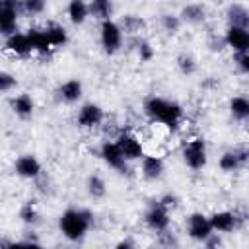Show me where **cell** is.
<instances>
[{
    "instance_id": "1",
    "label": "cell",
    "mask_w": 249,
    "mask_h": 249,
    "mask_svg": "<svg viewBox=\"0 0 249 249\" xmlns=\"http://www.w3.org/2000/svg\"><path fill=\"white\" fill-rule=\"evenodd\" d=\"M144 113L150 121L160 123L171 130H175L183 121V107L177 101H171L160 95H152L144 101Z\"/></svg>"
},
{
    "instance_id": "2",
    "label": "cell",
    "mask_w": 249,
    "mask_h": 249,
    "mask_svg": "<svg viewBox=\"0 0 249 249\" xmlns=\"http://www.w3.org/2000/svg\"><path fill=\"white\" fill-rule=\"evenodd\" d=\"M93 222V216L86 208H66L58 218V230L64 239L78 243L86 237Z\"/></svg>"
},
{
    "instance_id": "3",
    "label": "cell",
    "mask_w": 249,
    "mask_h": 249,
    "mask_svg": "<svg viewBox=\"0 0 249 249\" xmlns=\"http://www.w3.org/2000/svg\"><path fill=\"white\" fill-rule=\"evenodd\" d=\"M181 156H183L185 165L189 169H193V171H200L202 167H206V163H208V150H206L204 138L196 136V138L187 140L183 144Z\"/></svg>"
},
{
    "instance_id": "4",
    "label": "cell",
    "mask_w": 249,
    "mask_h": 249,
    "mask_svg": "<svg viewBox=\"0 0 249 249\" xmlns=\"http://www.w3.org/2000/svg\"><path fill=\"white\" fill-rule=\"evenodd\" d=\"M123 27L115 19H105L99 23V43L107 54H115L123 47Z\"/></svg>"
},
{
    "instance_id": "5",
    "label": "cell",
    "mask_w": 249,
    "mask_h": 249,
    "mask_svg": "<svg viewBox=\"0 0 249 249\" xmlns=\"http://www.w3.org/2000/svg\"><path fill=\"white\" fill-rule=\"evenodd\" d=\"M113 140L117 142V146L123 152V156H124L126 161H138V160H142L146 156L144 154L142 140L134 132H130V130H121Z\"/></svg>"
},
{
    "instance_id": "6",
    "label": "cell",
    "mask_w": 249,
    "mask_h": 249,
    "mask_svg": "<svg viewBox=\"0 0 249 249\" xmlns=\"http://www.w3.org/2000/svg\"><path fill=\"white\" fill-rule=\"evenodd\" d=\"M21 12V4L14 2V0H2L0 2V31L6 37L18 33V18Z\"/></svg>"
},
{
    "instance_id": "7",
    "label": "cell",
    "mask_w": 249,
    "mask_h": 249,
    "mask_svg": "<svg viewBox=\"0 0 249 249\" xmlns=\"http://www.w3.org/2000/svg\"><path fill=\"white\" fill-rule=\"evenodd\" d=\"M187 235L193 239V241H198V243H204L212 233V224H210V218L202 212H193L189 218H187Z\"/></svg>"
},
{
    "instance_id": "8",
    "label": "cell",
    "mask_w": 249,
    "mask_h": 249,
    "mask_svg": "<svg viewBox=\"0 0 249 249\" xmlns=\"http://www.w3.org/2000/svg\"><path fill=\"white\" fill-rule=\"evenodd\" d=\"M99 158L103 160V163L119 173H124L126 167H128V161L124 160L123 152L119 150L117 142L115 140H105L101 146H99Z\"/></svg>"
},
{
    "instance_id": "9",
    "label": "cell",
    "mask_w": 249,
    "mask_h": 249,
    "mask_svg": "<svg viewBox=\"0 0 249 249\" xmlns=\"http://www.w3.org/2000/svg\"><path fill=\"white\" fill-rule=\"evenodd\" d=\"M144 224H146L152 231H156V233L165 231V230L169 228V210H167L160 200H156V202L150 204V208L146 210V214H144Z\"/></svg>"
},
{
    "instance_id": "10",
    "label": "cell",
    "mask_w": 249,
    "mask_h": 249,
    "mask_svg": "<svg viewBox=\"0 0 249 249\" xmlns=\"http://www.w3.org/2000/svg\"><path fill=\"white\" fill-rule=\"evenodd\" d=\"M103 109L93 103V101H88V103H82L80 109H78V115H76V123L80 128H97L101 123H103Z\"/></svg>"
},
{
    "instance_id": "11",
    "label": "cell",
    "mask_w": 249,
    "mask_h": 249,
    "mask_svg": "<svg viewBox=\"0 0 249 249\" xmlns=\"http://www.w3.org/2000/svg\"><path fill=\"white\" fill-rule=\"evenodd\" d=\"M224 43H226V47H230L235 54H245V53H249V29L228 25L226 31H224Z\"/></svg>"
},
{
    "instance_id": "12",
    "label": "cell",
    "mask_w": 249,
    "mask_h": 249,
    "mask_svg": "<svg viewBox=\"0 0 249 249\" xmlns=\"http://www.w3.org/2000/svg\"><path fill=\"white\" fill-rule=\"evenodd\" d=\"M14 171L21 179H37L41 175L43 167H41V161L33 154H21L14 161Z\"/></svg>"
},
{
    "instance_id": "13",
    "label": "cell",
    "mask_w": 249,
    "mask_h": 249,
    "mask_svg": "<svg viewBox=\"0 0 249 249\" xmlns=\"http://www.w3.org/2000/svg\"><path fill=\"white\" fill-rule=\"evenodd\" d=\"M214 233H230L237 228V216L231 210H218L208 216Z\"/></svg>"
},
{
    "instance_id": "14",
    "label": "cell",
    "mask_w": 249,
    "mask_h": 249,
    "mask_svg": "<svg viewBox=\"0 0 249 249\" xmlns=\"http://www.w3.org/2000/svg\"><path fill=\"white\" fill-rule=\"evenodd\" d=\"M4 49L16 56H27L29 53H33L31 49V43H29V37L25 31H18L10 37L4 39Z\"/></svg>"
},
{
    "instance_id": "15",
    "label": "cell",
    "mask_w": 249,
    "mask_h": 249,
    "mask_svg": "<svg viewBox=\"0 0 249 249\" xmlns=\"http://www.w3.org/2000/svg\"><path fill=\"white\" fill-rule=\"evenodd\" d=\"M140 171H142V177L144 179L158 181L163 175V171H165V163H163V160L160 156L150 154V156H144L140 160Z\"/></svg>"
},
{
    "instance_id": "16",
    "label": "cell",
    "mask_w": 249,
    "mask_h": 249,
    "mask_svg": "<svg viewBox=\"0 0 249 249\" xmlns=\"http://www.w3.org/2000/svg\"><path fill=\"white\" fill-rule=\"evenodd\" d=\"M82 95H84V84L78 78H70V80L62 82L58 88V97L68 105L78 103L82 99Z\"/></svg>"
},
{
    "instance_id": "17",
    "label": "cell",
    "mask_w": 249,
    "mask_h": 249,
    "mask_svg": "<svg viewBox=\"0 0 249 249\" xmlns=\"http://www.w3.org/2000/svg\"><path fill=\"white\" fill-rule=\"evenodd\" d=\"M25 33L29 37V43H31L33 53H39V54L51 53L53 45H51V41H49V37H47V33H45L43 27H29Z\"/></svg>"
},
{
    "instance_id": "18",
    "label": "cell",
    "mask_w": 249,
    "mask_h": 249,
    "mask_svg": "<svg viewBox=\"0 0 249 249\" xmlns=\"http://www.w3.org/2000/svg\"><path fill=\"white\" fill-rule=\"evenodd\" d=\"M10 105H12V111L19 119H29L33 115V111H35V101H33V97L29 93H18V95H14L12 101H10Z\"/></svg>"
},
{
    "instance_id": "19",
    "label": "cell",
    "mask_w": 249,
    "mask_h": 249,
    "mask_svg": "<svg viewBox=\"0 0 249 249\" xmlns=\"http://www.w3.org/2000/svg\"><path fill=\"white\" fill-rule=\"evenodd\" d=\"M226 18H228V25L249 29V10L245 6H241V4H230L226 8Z\"/></svg>"
},
{
    "instance_id": "20",
    "label": "cell",
    "mask_w": 249,
    "mask_h": 249,
    "mask_svg": "<svg viewBox=\"0 0 249 249\" xmlns=\"http://www.w3.org/2000/svg\"><path fill=\"white\" fill-rule=\"evenodd\" d=\"M66 16L70 19V23L74 25H82L88 18H89V4L84 0H72L66 6Z\"/></svg>"
},
{
    "instance_id": "21",
    "label": "cell",
    "mask_w": 249,
    "mask_h": 249,
    "mask_svg": "<svg viewBox=\"0 0 249 249\" xmlns=\"http://www.w3.org/2000/svg\"><path fill=\"white\" fill-rule=\"evenodd\" d=\"M43 29H45V33H47V37H49L53 49L64 47V45L68 43V31H66V27H64L62 23H58V21H49Z\"/></svg>"
},
{
    "instance_id": "22",
    "label": "cell",
    "mask_w": 249,
    "mask_h": 249,
    "mask_svg": "<svg viewBox=\"0 0 249 249\" xmlns=\"http://www.w3.org/2000/svg\"><path fill=\"white\" fill-rule=\"evenodd\" d=\"M230 113L237 121H249V97L247 95H233L230 99Z\"/></svg>"
},
{
    "instance_id": "23",
    "label": "cell",
    "mask_w": 249,
    "mask_h": 249,
    "mask_svg": "<svg viewBox=\"0 0 249 249\" xmlns=\"http://www.w3.org/2000/svg\"><path fill=\"white\" fill-rule=\"evenodd\" d=\"M181 21H189V23H200L206 18V8L202 4H187L181 8L179 12Z\"/></svg>"
},
{
    "instance_id": "24",
    "label": "cell",
    "mask_w": 249,
    "mask_h": 249,
    "mask_svg": "<svg viewBox=\"0 0 249 249\" xmlns=\"http://www.w3.org/2000/svg\"><path fill=\"white\" fill-rule=\"evenodd\" d=\"M241 161H243V156H241L237 150H228V152H224V154L220 156L218 165H220L222 171L230 173V171H235V169L241 165Z\"/></svg>"
},
{
    "instance_id": "25",
    "label": "cell",
    "mask_w": 249,
    "mask_h": 249,
    "mask_svg": "<svg viewBox=\"0 0 249 249\" xmlns=\"http://www.w3.org/2000/svg\"><path fill=\"white\" fill-rule=\"evenodd\" d=\"M86 191L93 200H99L107 195V185H105L101 175H89L86 181Z\"/></svg>"
},
{
    "instance_id": "26",
    "label": "cell",
    "mask_w": 249,
    "mask_h": 249,
    "mask_svg": "<svg viewBox=\"0 0 249 249\" xmlns=\"http://www.w3.org/2000/svg\"><path fill=\"white\" fill-rule=\"evenodd\" d=\"M89 16L97 18L99 23L105 19H111L113 16V4L109 0H93L89 2Z\"/></svg>"
},
{
    "instance_id": "27",
    "label": "cell",
    "mask_w": 249,
    "mask_h": 249,
    "mask_svg": "<svg viewBox=\"0 0 249 249\" xmlns=\"http://www.w3.org/2000/svg\"><path fill=\"white\" fill-rule=\"evenodd\" d=\"M19 218L23 224L27 226H33L39 222V212H37V206L33 202H25L21 208H19Z\"/></svg>"
},
{
    "instance_id": "28",
    "label": "cell",
    "mask_w": 249,
    "mask_h": 249,
    "mask_svg": "<svg viewBox=\"0 0 249 249\" xmlns=\"http://www.w3.org/2000/svg\"><path fill=\"white\" fill-rule=\"evenodd\" d=\"M181 18L177 14H163L161 16V27L167 31V33H177L179 27H181Z\"/></svg>"
},
{
    "instance_id": "29",
    "label": "cell",
    "mask_w": 249,
    "mask_h": 249,
    "mask_svg": "<svg viewBox=\"0 0 249 249\" xmlns=\"http://www.w3.org/2000/svg\"><path fill=\"white\" fill-rule=\"evenodd\" d=\"M45 2L43 0H25L21 2V12L27 14V16H39L45 12Z\"/></svg>"
},
{
    "instance_id": "30",
    "label": "cell",
    "mask_w": 249,
    "mask_h": 249,
    "mask_svg": "<svg viewBox=\"0 0 249 249\" xmlns=\"http://www.w3.org/2000/svg\"><path fill=\"white\" fill-rule=\"evenodd\" d=\"M177 66H179V70H181L185 76H191V74H195V70H196L195 58L189 56V54H181V56L177 58Z\"/></svg>"
},
{
    "instance_id": "31",
    "label": "cell",
    "mask_w": 249,
    "mask_h": 249,
    "mask_svg": "<svg viewBox=\"0 0 249 249\" xmlns=\"http://www.w3.org/2000/svg\"><path fill=\"white\" fill-rule=\"evenodd\" d=\"M136 51H138V58H140L142 62H150V60L154 58V54H156L154 47H152L148 41H140Z\"/></svg>"
},
{
    "instance_id": "32",
    "label": "cell",
    "mask_w": 249,
    "mask_h": 249,
    "mask_svg": "<svg viewBox=\"0 0 249 249\" xmlns=\"http://www.w3.org/2000/svg\"><path fill=\"white\" fill-rule=\"evenodd\" d=\"M142 25V19H138L134 14H128V16H124V19H123V23H121V27H123V31H128V33H134V31H138V27Z\"/></svg>"
},
{
    "instance_id": "33",
    "label": "cell",
    "mask_w": 249,
    "mask_h": 249,
    "mask_svg": "<svg viewBox=\"0 0 249 249\" xmlns=\"http://www.w3.org/2000/svg\"><path fill=\"white\" fill-rule=\"evenodd\" d=\"M14 88H16V78L10 72H0V91L10 93Z\"/></svg>"
},
{
    "instance_id": "34",
    "label": "cell",
    "mask_w": 249,
    "mask_h": 249,
    "mask_svg": "<svg viewBox=\"0 0 249 249\" xmlns=\"http://www.w3.org/2000/svg\"><path fill=\"white\" fill-rule=\"evenodd\" d=\"M235 64H237L239 72H243V74L249 76V53H245V54H237V56H235Z\"/></svg>"
},
{
    "instance_id": "35",
    "label": "cell",
    "mask_w": 249,
    "mask_h": 249,
    "mask_svg": "<svg viewBox=\"0 0 249 249\" xmlns=\"http://www.w3.org/2000/svg\"><path fill=\"white\" fill-rule=\"evenodd\" d=\"M160 202H161V204H163L167 210H173V208L177 206V198H175L173 195H165L163 198H160Z\"/></svg>"
},
{
    "instance_id": "36",
    "label": "cell",
    "mask_w": 249,
    "mask_h": 249,
    "mask_svg": "<svg viewBox=\"0 0 249 249\" xmlns=\"http://www.w3.org/2000/svg\"><path fill=\"white\" fill-rule=\"evenodd\" d=\"M113 249H136V247H134V243L130 239H121L119 243H115Z\"/></svg>"
},
{
    "instance_id": "37",
    "label": "cell",
    "mask_w": 249,
    "mask_h": 249,
    "mask_svg": "<svg viewBox=\"0 0 249 249\" xmlns=\"http://www.w3.org/2000/svg\"><path fill=\"white\" fill-rule=\"evenodd\" d=\"M2 249H25V241H10V243H4Z\"/></svg>"
},
{
    "instance_id": "38",
    "label": "cell",
    "mask_w": 249,
    "mask_h": 249,
    "mask_svg": "<svg viewBox=\"0 0 249 249\" xmlns=\"http://www.w3.org/2000/svg\"><path fill=\"white\" fill-rule=\"evenodd\" d=\"M25 249H45V247L37 241H25Z\"/></svg>"
},
{
    "instance_id": "39",
    "label": "cell",
    "mask_w": 249,
    "mask_h": 249,
    "mask_svg": "<svg viewBox=\"0 0 249 249\" xmlns=\"http://www.w3.org/2000/svg\"><path fill=\"white\" fill-rule=\"evenodd\" d=\"M247 158H249V152H247Z\"/></svg>"
}]
</instances>
